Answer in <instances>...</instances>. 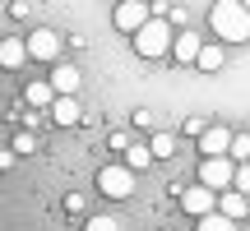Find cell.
<instances>
[{
    "label": "cell",
    "instance_id": "13",
    "mask_svg": "<svg viewBox=\"0 0 250 231\" xmlns=\"http://www.w3.org/2000/svg\"><path fill=\"white\" fill-rule=\"evenodd\" d=\"M218 208H223L227 217H236V222H241V217H250V194H241V190H223V194H218Z\"/></svg>",
    "mask_w": 250,
    "mask_h": 231
},
{
    "label": "cell",
    "instance_id": "15",
    "mask_svg": "<svg viewBox=\"0 0 250 231\" xmlns=\"http://www.w3.org/2000/svg\"><path fill=\"white\" fill-rule=\"evenodd\" d=\"M195 231H236V217H227L223 208H213V213L195 217Z\"/></svg>",
    "mask_w": 250,
    "mask_h": 231
},
{
    "label": "cell",
    "instance_id": "6",
    "mask_svg": "<svg viewBox=\"0 0 250 231\" xmlns=\"http://www.w3.org/2000/svg\"><path fill=\"white\" fill-rule=\"evenodd\" d=\"M28 51H33V60L56 65V60H61V33H51V28H33V33H28Z\"/></svg>",
    "mask_w": 250,
    "mask_h": 231
},
{
    "label": "cell",
    "instance_id": "24",
    "mask_svg": "<svg viewBox=\"0 0 250 231\" xmlns=\"http://www.w3.org/2000/svg\"><path fill=\"white\" fill-rule=\"evenodd\" d=\"M130 120H134V130H148V125H153V111H148V107H139Z\"/></svg>",
    "mask_w": 250,
    "mask_h": 231
},
{
    "label": "cell",
    "instance_id": "4",
    "mask_svg": "<svg viewBox=\"0 0 250 231\" xmlns=\"http://www.w3.org/2000/svg\"><path fill=\"white\" fill-rule=\"evenodd\" d=\"M236 167H241V162H236L232 153H223V157H204V162H199V180L223 194V190L236 185Z\"/></svg>",
    "mask_w": 250,
    "mask_h": 231
},
{
    "label": "cell",
    "instance_id": "11",
    "mask_svg": "<svg viewBox=\"0 0 250 231\" xmlns=\"http://www.w3.org/2000/svg\"><path fill=\"white\" fill-rule=\"evenodd\" d=\"M51 83H56V93H79L83 74H79V65H70V60H56V65H51Z\"/></svg>",
    "mask_w": 250,
    "mask_h": 231
},
{
    "label": "cell",
    "instance_id": "7",
    "mask_svg": "<svg viewBox=\"0 0 250 231\" xmlns=\"http://www.w3.org/2000/svg\"><path fill=\"white\" fill-rule=\"evenodd\" d=\"M181 208H186L190 217H204V213H213V208H218V190H208L204 180H199V185L181 190Z\"/></svg>",
    "mask_w": 250,
    "mask_h": 231
},
{
    "label": "cell",
    "instance_id": "16",
    "mask_svg": "<svg viewBox=\"0 0 250 231\" xmlns=\"http://www.w3.org/2000/svg\"><path fill=\"white\" fill-rule=\"evenodd\" d=\"M223 46H213V42H204V51H199V60H195V70H204V74H218L223 70Z\"/></svg>",
    "mask_w": 250,
    "mask_h": 231
},
{
    "label": "cell",
    "instance_id": "14",
    "mask_svg": "<svg viewBox=\"0 0 250 231\" xmlns=\"http://www.w3.org/2000/svg\"><path fill=\"white\" fill-rule=\"evenodd\" d=\"M56 97H61V93H56L51 79H33V83L23 88V102H28V107H51Z\"/></svg>",
    "mask_w": 250,
    "mask_h": 231
},
{
    "label": "cell",
    "instance_id": "17",
    "mask_svg": "<svg viewBox=\"0 0 250 231\" xmlns=\"http://www.w3.org/2000/svg\"><path fill=\"white\" fill-rule=\"evenodd\" d=\"M148 148H153V157L158 162H167V157H176V134H167V130H158L148 139Z\"/></svg>",
    "mask_w": 250,
    "mask_h": 231
},
{
    "label": "cell",
    "instance_id": "25",
    "mask_svg": "<svg viewBox=\"0 0 250 231\" xmlns=\"http://www.w3.org/2000/svg\"><path fill=\"white\" fill-rule=\"evenodd\" d=\"M107 143H111V148H116V153H125V148H130V134H121V130H116V134H111Z\"/></svg>",
    "mask_w": 250,
    "mask_h": 231
},
{
    "label": "cell",
    "instance_id": "10",
    "mask_svg": "<svg viewBox=\"0 0 250 231\" xmlns=\"http://www.w3.org/2000/svg\"><path fill=\"white\" fill-rule=\"evenodd\" d=\"M46 111H51V120L61 125V130H65V125H79V120H83V111H79V102H74V93H61V97H56Z\"/></svg>",
    "mask_w": 250,
    "mask_h": 231
},
{
    "label": "cell",
    "instance_id": "20",
    "mask_svg": "<svg viewBox=\"0 0 250 231\" xmlns=\"http://www.w3.org/2000/svg\"><path fill=\"white\" fill-rule=\"evenodd\" d=\"M14 153H37V134H33V130L14 134Z\"/></svg>",
    "mask_w": 250,
    "mask_h": 231
},
{
    "label": "cell",
    "instance_id": "18",
    "mask_svg": "<svg viewBox=\"0 0 250 231\" xmlns=\"http://www.w3.org/2000/svg\"><path fill=\"white\" fill-rule=\"evenodd\" d=\"M125 162H130L134 171H148L158 157H153V148H148V143H130V148H125Z\"/></svg>",
    "mask_w": 250,
    "mask_h": 231
},
{
    "label": "cell",
    "instance_id": "2",
    "mask_svg": "<svg viewBox=\"0 0 250 231\" xmlns=\"http://www.w3.org/2000/svg\"><path fill=\"white\" fill-rule=\"evenodd\" d=\"M130 42H134V56H144V60H162V56H171V46H176V37H171V19H148Z\"/></svg>",
    "mask_w": 250,
    "mask_h": 231
},
{
    "label": "cell",
    "instance_id": "26",
    "mask_svg": "<svg viewBox=\"0 0 250 231\" xmlns=\"http://www.w3.org/2000/svg\"><path fill=\"white\" fill-rule=\"evenodd\" d=\"M246 9H250V0H246Z\"/></svg>",
    "mask_w": 250,
    "mask_h": 231
},
{
    "label": "cell",
    "instance_id": "23",
    "mask_svg": "<svg viewBox=\"0 0 250 231\" xmlns=\"http://www.w3.org/2000/svg\"><path fill=\"white\" fill-rule=\"evenodd\" d=\"M236 190H241V194H250V162H241V167H236Z\"/></svg>",
    "mask_w": 250,
    "mask_h": 231
},
{
    "label": "cell",
    "instance_id": "8",
    "mask_svg": "<svg viewBox=\"0 0 250 231\" xmlns=\"http://www.w3.org/2000/svg\"><path fill=\"white\" fill-rule=\"evenodd\" d=\"M232 139L236 134L227 130V125H208V130L199 134V153H204V157H223V153H232Z\"/></svg>",
    "mask_w": 250,
    "mask_h": 231
},
{
    "label": "cell",
    "instance_id": "19",
    "mask_svg": "<svg viewBox=\"0 0 250 231\" xmlns=\"http://www.w3.org/2000/svg\"><path fill=\"white\" fill-rule=\"evenodd\" d=\"M83 231H121V222H116V217H107V213H98V217L83 222Z\"/></svg>",
    "mask_w": 250,
    "mask_h": 231
},
{
    "label": "cell",
    "instance_id": "5",
    "mask_svg": "<svg viewBox=\"0 0 250 231\" xmlns=\"http://www.w3.org/2000/svg\"><path fill=\"white\" fill-rule=\"evenodd\" d=\"M148 19H153V14H148V5H144V0H121L116 14H111V23H116L121 33H130V37H134L144 23H148Z\"/></svg>",
    "mask_w": 250,
    "mask_h": 231
},
{
    "label": "cell",
    "instance_id": "22",
    "mask_svg": "<svg viewBox=\"0 0 250 231\" xmlns=\"http://www.w3.org/2000/svg\"><path fill=\"white\" fill-rule=\"evenodd\" d=\"M181 130H186V134H195V139H199V134H204V130H208V120H204V116H190V120H186V125H181Z\"/></svg>",
    "mask_w": 250,
    "mask_h": 231
},
{
    "label": "cell",
    "instance_id": "3",
    "mask_svg": "<svg viewBox=\"0 0 250 231\" xmlns=\"http://www.w3.org/2000/svg\"><path fill=\"white\" fill-rule=\"evenodd\" d=\"M134 176H139V171H134L130 162H111V167L98 171V190L107 199H130L134 194Z\"/></svg>",
    "mask_w": 250,
    "mask_h": 231
},
{
    "label": "cell",
    "instance_id": "21",
    "mask_svg": "<svg viewBox=\"0 0 250 231\" xmlns=\"http://www.w3.org/2000/svg\"><path fill=\"white\" fill-rule=\"evenodd\" d=\"M232 157L236 162H250V134H236V139H232Z\"/></svg>",
    "mask_w": 250,
    "mask_h": 231
},
{
    "label": "cell",
    "instance_id": "1",
    "mask_svg": "<svg viewBox=\"0 0 250 231\" xmlns=\"http://www.w3.org/2000/svg\"><path fill=\"white\" fill-rule=\"evenodd\" d=\"M208 28H213V37H223V42H250V9H246V0H213Z\"/></svg>",
    "mask_w": 250,
    "mask_h": 231
},
{
    "label": "cell",
    "instance_id": "27",
    "mask_svg": "<svg viewBox=\"0 0 250 231\" xmlns=\"http://www.w3.org/2000/svg\"><path fill=\"white\" fill-rule=\"evenodd\" d=\"M167 231H171V227H167Z\"/></svg>",
    "mask_w": 250,
    "mask_h": 231
},
{
    "label": "cell",
    "instance_id": "12",
    "mask_svg": "<svg viewBox=\"0 0 250 231\" xmlns=\"http://www.w3.org/2000/svg\"><path fill=\"white\" fill-rule=\"evenodd\" d=\"M199 51H204V37H199V33H176V46H171L176 65H195Z\"/></svg>",
    "mask_w": 250,
    "mask_h": 231
},
{
    "label": "cell",
    "instance_id": "9",
    "mask_svg": "<svg viewBox=\"0 0 250 231\" xmlns=\"http://www.w3.org/2000/svg\"><path fill=\"white\" fill-rule=\"evenodd\" d=\"M33 60V51H28V37H5L0 42V65L5 70H19V65Z\"/></svg>",
    "mask_w": 250,
    "mask_h": 231
}]
</instances>
